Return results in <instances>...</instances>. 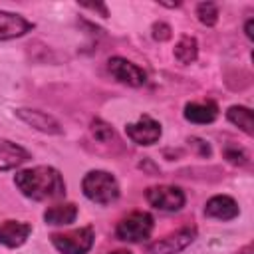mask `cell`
<instances>
[{"instance_id":"cell-21","label":"cell","mask_w":254,"mask_h":254,"mask_svg":"<svg viewBox=\"0 0 254 254\" xmlns=\"http://www.w3.org/2000/svg\"><path fill=\"white\" fill-rule=\"evenodd\" d=\"M153 38L159 40V42L169 40V38H171V28H169V24H165V22L153 24Z\"/></svg>"},{"instance_id":"cell-14","label":"cell","mask_w":254,"mask_h":254,"mask_svg":"<svg viewBox=\"0 0 254 254\" xmlns=\"http://www.w3.org/2000/svg\"><path fill=\"white\" fill-rule=\"evenodd\" d=\"M218 115V107L214 101H192V103H187L185 105V119L190 121V123H212Z\"/></svg>"},{"instance_id":"cell-9","label":"cell","mask_w":254,"mask_h":254,"mask_svg":"<svg viewBox=\"0 0 254 254\" xmlns=\"http://www.w3.org/2000/svg\"><path fill=\"white\" fill-rule=\"evenodd\" d=\"M16 115L24 123H28L30 127H34V129H38L42 133H50V135H60L62 133L60 123L52 115H48V113H44L40 109H24L22 107V109H16Z\"/></svg>"},{"instance_id":"cell-3","label":"cell","mask_w":254,"mask_h":254,"mask_svg":"<svg viewBox=\"0 0 254 254\" xmlns=\"http://www.w3.org/2000/svg\"><path fill=\"white\" fill-rule=\"evenodd\" d=\"M93 228L91 226H83V228H75L64 234H54L52 236V244L62 252V254H87L93 246Z\"/></svg>"},{"instance_id":"cell-8","label":"cell","mask_w":254,"mask_h":254,"mask_svg":"<svg viewBox=\"0 0 254 254\" xmlns=\"http://www.w3.org/2000/svg\"><path fill=\"white\" fill-rule=\"evenodd\" d=\"M192 240H194V230L192 228H181V230L149 244L147 254H177V252L185 250Z\"/></svg>"},{"instance_id":"cell-20","label":"cell","mask_w":254,"mask_h":254,"mask_svg":"<svg viewBox=\"0 0 254 254\" xmlns=\"http://www.w3.org/2000/svg\"><path fill=\"white\" fill-rule=\"evenodd\" d=\"M224 155H226V159L232 165H246L248 163V155L242 149H238V147H226L224 149Z\"/></svg>"},{"instance_id":"cell-4","label":"cell","mask_w":254,"mask_h":254,"mask_svg":"<svg viewBox=\"0 0 254 254\" xmlns=\"http://www.w3.org/2000/svg\"><path fill=\"white\" fill-rule=\"evenodd\" d=\"M151 230H153V216L149 212H131L129 216L119 220L115 234L125 242H141L149 238Z\"/></svg>"},{"instance_id":"cell-13","label":"cell","mask_w":254,"mask_h":254,"mask_svg":"<svg viewBox=\"0 0 254 254\" xmlns=\"http://www.w3.org/2000/svg\"><path fill=\"white\" fill-rule=\"evenodd\" d=\"M28 159H30V153L24 147H20L8 139H0V171L16 169L22 163H26Z\"/></svg>"},{"instance_id":"cell-19","label":"cell","mask_w":254,"mask_h":254,"mask_svg":"<svg viewBox=\"0 0 254 254\" xmlns=\"http://www.w3.org/2000/svg\"><path fill=\"white\" fill-rule=\"evenodd\" d=\"M91 133H93V137L97 139V141H101V143H107V141H111L113 139V127L109 125V123H105L103 119H93L91 121Z\"/></svg>"},{"instance_id":"cell-23","label":"cell","mask_w":254,"mask_h":254,"mask_svg":"<svg viewBox=\"0 0 254 254\" xmlns=\"http://www.w3.org/2000/svg\"><path fill=\"white\" fill-rule=\"evenodd\" d=\"M111 254H131L129 250H115V252H111Z\"/></svg>"},{"instance_id":"cell-2","label":"cell","mask_w":254,"mask_h":254,"mask_svg":"<svg viewBox=\"0 0 254 254\" xmlns=\"http://www.w3.org/2000/svg\"><path fill=\"white\" fill-rule=\"evenodd\" d=\"M83 194L97 204H111L119 198V185L107 171H89L81 181Z\"/></svg>"},{"instance_id":"cell-11","label":"cell","mask_w":254,"mask_h":254,"mask_svg":"<svg viewBox=\"0 0 254 254\" xmlns=\"http://www.w3.org/2000/svg\"><path fill=\"white\" fill-rule=\"evenodd\" d=\"M34 28L32 22H28L26 18L12 14V12H4L0 10V40H12V38H20L26 32H30Z\"/></svg>"},{"instance_id":"cell-6","label":"cell","mask_w":254,"mask_h":254,"mask_svg":"<svg viewBox=\"0 0 254 254\" xmlns=\"http://www.w3.org/2000/svg\"><path fill=\"white\" fill-rule=\"evenodd\" d=\"M107 67H109L111 75H113L117 81L127 83V85H131V87H139V85H143V83L147 81L145 71H143L139 65H135L133 62L125 60V58H119V56L111 58V60L107 62Z\"/></svg>"},{"instance_id":"cell-12","label":"cell","mask_w":254,"mask_h":254,"mask_svg":"<svg viewBox=\"0 0 254 254\" xmlns=\"http://www.w3.org/2000/svg\"><path fill=\"white\" fill-rule=\"evenodd\" d=\"M204 214L210 218H218V220H232L234 216H238V204L234 198L226 194H216L206 202Z\"/></svg>"},{"instance_id":"cell-18","label":"cell","mask_w":254,"mask_h":254,"mask_svg":"<svg viewBox=\"0 0 254 254\" xmlns=\"http://www.w3.org/2000/svg\"><path fill=\"white\" fill-rule=\"evenodd\" d=\"M196 16L204 26H214L218 22V8L212 2H200L196 6Z\"/></svg>"},{"instance_id":"cell-22","label":"cell","mask_w":254,"mask_h":254,"mask_svg":"<svg viewBox=\"0 0 254 254\" xmlns=\"http://www.w3.org/2000/svg\"><path fill=\"white\" fill-rule=\"evenodd\" d=\"M246 36L252 40V20H248V22H246Z\"/></svg>"},{"instance_id":"cell-15","label":"cell","mask_w":254,"mask_h":254,"mask_svg":"<svg viewBox=\"0 0 254 254\" xmlns=\"http://www.w3.org/2000/svg\"><path fill=\"white\" fill-rule=\"evenodd\" d=\"M77 216V208L75 204L71 202H64V204H56V206H50L46 212H44V220L48 224H54V226H64V224H71Z\"/></svg>"},{"instance_id":"cell-1","label":"cell","mask_w":254,"mask_h":254,"mask_svg":"<svg viewBox=\"0 0 254 254\" xmlns=\"http://www.w3.org/2000/svg\"><path fill=\"white\" fill-rule=\"evenodd\" d=\"M14 183L22 190V194L32 200L62 198L65 194V183L60 171L48 165H40V167L24 169L16 173Z\"/></svg>"},{"instance_id":"cell-7","label":"cell","mask_w":254,"mask_h":254,"mask_svg":"<svg viewBox=\"0 0 254 254\" xmlns=\"http://www.w3.org/2000/svg\"><path fill=\"white\" fill-rule=\"evenodd\" d=\"M125 133H127V137H129L133 143H137V145H153V143H157L159 137H161V125H159L153 117L143 115V117H139L135 123H129V125L125 127Z\"/></svg>"},{"instance_id":"cell-16","label":"cell","mask_w":254,"mask_h":254,"mask_svg":"<svg viewBox=\"0 0 254 254\" xmlns=\"http://www.w3.org/2000/svg\"><path fill=\"white\" fill-rule=\"evenodd\" d=\"M226 117L230 123H234L236 127H240L246 135H252L254 133V123H252V111L244 105H232L228 111H226Z\"/></svg>"},{"instance_id":"cell-10","label":"cell","mask_w":254,"mask_h":254,"mask_svg":"<svg viewBox=\"0 0 254 254\" xmlns=\"http://www.w3.org/2000/svg\"><path fill=\"white\" fill-rule=\"evenodd\" d=\"M30 232H32V226L28 222L4 220V222H0V244H4L8 248H18L26 242Z\"/></svg>"},{"instance_id":"cell-17","label":"cell","mask_w":254,"mask_h":254,"mask_svg":"<svg viewBox=\"0 0 254 254\" xmlns=\"http://www.w3.org/2000/svg\"><path fill=\"white\" fill-rule=\"evenodd\" d=\"M196 54H198V44L194 38L190 36H183L177 46H175V58L181 62V64H190L196 60Z\"/></svg>"},{"instance_id":"cell-5","label":"cell","mask_w":254,"mask_h":254,"mask_svg":"<svg viewBox=\"0 0 254 254\" xmlns=\"http://www.w3.org/2000/svg\"><path fill=\"white\" fill-rule=\"evenodd\" d=\"M147 200L151 206H155L159 210L175 212L185 206V192L179 187L159 185V187H151L147 190Z\"/></svg>"}]
</instances>
